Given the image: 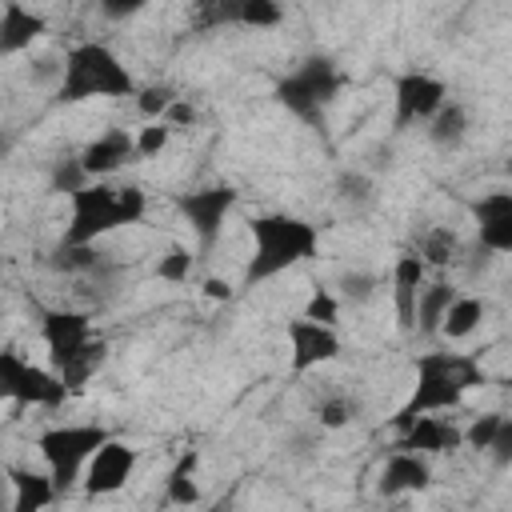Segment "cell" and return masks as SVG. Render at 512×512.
<instances>
[{"instance_id": "cell-1", "label": "cell", "mask_w": 512, "mask_h": 512, "mask_svg": "<svg viewBox=\"0 0 512 512\" xmlns=\"http://www.w3.org/2000/svg\"><path fill=\"white\" fill-rule=\"evenodd\" d=\"M480 384H484V368L476 356H468V352H420L416 376H412V396L392 416V428L400 432L408 420H416L424 412L460 408V400Z\"/></svg>"}, {"instance_id": "cell-2", "label": "cell", "mask_w": 512, "mask_h": 512, "mask_svg": "<svg viewBox=\"0 0 512 512\" xmlns=\"http://www.w3.org/2000/svg\"><path fill=\"white\" fill-rule=\"evenodd\" d=\"M252 232V260L244 268V288H256L280 272H288L300 260H312L320 248V232L316 224L288 216V212H264L248 220Z\"/></svg>"}, {"instance_id": "cell-3", "label": "cell", "mask_w": 512, "mask_h": 512, "mask_svg": "<svg viewBox=\"0 0 512 512\" xmlns=\"http://www.w3.org/2000/svg\"><path fill=\"white\" fill-rule=\"evenodd\" d=\"M44 344L52 352V372L72 388H84L88 376L104 364V344L92 340V324L84 312H68V308H48L40 320Z\"/></svg>"}, {"instance_id": "cell-4", "label": "cell", "mask_w": 512, "mask_h": 512, "mask_svg": "<svg viewBox=\"0 0 512 512\" xmlns=\"http://www.w3.org/2000/svg\"><path fill=\"white\" fill-rule=\"evenodd\" d=\"M136 80L132 72L120 64V56L104 44H76L64 56L60 68V84H56V100L60 104H80V100H96V96H132Z\"/></svg>"}, {"instance_id": "cell-5", "label": "cell", "mask_w": 512, "mask_h": 512, "mask_svg": "<svg viewBox=\"0 0 512 512\" xmlns=\"http://www.w3.org/2000/svg\"><path fill=\"white\" fill-rule=\"evenodd\" d=\"M344 76L328 56H308L300 68H292L280 84H276V100L280 108H288L296 120L304 124H324V108L336 100Z\"/></svg>"}, {"instance_id": "cell-6", "label": "cell", "mask_w": 512, "mask_h": 512, "mask_svg": "<svg viewBox=\"0 0 512 512\" xmlns=\"http://www.w3.org/2000/svg\"><path fill=\"white\" fill-rule=\"evenodd\" d=\"M104 440H108V428H100V424H60V428L40 432L36 448H40V456L48 464V476H52L56 492H68L80 480L88 456Z\"/></svg>"}, {"instance_id": "cell-7", "label": "cell", "mask_w": 512, "mask_h": 512, "mask_svg": "<svg viewBox=\"0 0 512 512\" xmlns=\"http://www.w3.org/2000/svg\"><path fill=\"white\" fill-rule=\"evenodd\" d=\"M72 212H68V228H64V240L68 244H96L100 236L124 228V216H120V204H116V188L108 184H84L68 196Z\"/></svg>"}, {"instance_id": "cell-8", "label": "cell", "mask_w": 512, "mask_h": 512, "mask_svg": "<svg viewBox=\"0 0 512 512\" xmlns=\"http://www.w3.org/2000/svg\"><path fill=\"white\" fill-rule=\"evenodd\" d=\"M0 388L8 400L16 404H36V408H60L64 396H68V384L48 372V368H36L28 364L20 352L12 348H0Z\"/></svg>"}, {"instance_id": "cell-9", "label": "cell", "mask_w": 512, "mask_h": 512, "mask_svg": "<svg viewBox=\"0 0 512 512\" xmlns=\"http://www.w3.org/2000/svg\"><path fill=\"white\" fill-rule=\"evenodd\" d=\"M240 192L232 184H208V188H192V192H180L176 196V212L188 220V228L196 232L200 248H212L224 232V220L228 212L236 208Z\"/></svg>"}, {"instance_id": "cell-10", "label": "cell", "mask_w": 512, "mask_h": 512, "mask_svg": "<svg viewBox=\"0 0 512 512\" xmlns=\"http://www.w3.org/2000/svg\"><path fill=\"white\" fill-rule=\"evenodd\" d=\"M444 100H448V88L436 76H428V72H404L396 80V116H392L396 132L412 128V124H424Z\"/></svg>"}, {"instance_id": "cell-11", "label": "cell", "mask_w": 512, "mask_h": 512, "mask_svg": "<svg viewBox=\"0 0 512 512\" xmlns=\"http://www.w3.org/2000/svg\"><path fill=\"white\" fill-rule=\"evenodd\" d=\"M132 468H136V448L108 436V440L88 456V464H84V492H88V496H108V492H116V488L128 484Z\"/></svg>"}, {"instance_id": "cell-12", "label": "cell", "mask_w": 512, "mask_h": 512, "mask_svg": "<svg viewBox=\"0 0 512 512\" xmlns=\"http://www.w3.org/2000/svg\"><path fill=\"white\" fill-rule=\"evenodd\" d=\"M288 348H292V372H312L328 360L340 356V336L332 332V324H320V320H292L288 324Z\"/></svg>"}, {"instance_id": "cell-13", "label": "cell", "mask_w": 512, "mask_h": 512, "mask_svg": "<svg viewBox=\"0 0 512 512\" xmlns=\"http://www.w3.org/2000/svg\"><path fill=\"white\" fill-rule=\"evenodd\" d=\"M460 444H464V432H460L452 420L432 416V412H424V416L408 420V424L400 428V440H396V448H404V452H420V456L456 452Z\"/></svg>"}, {"instance_id": "cell-14", "label": "cell", "mask_w": 512, "mask_h": 512, "mask_svg": "<svg viewBox=\"0 0 512 512\" xmlns=\"http://www.w3.org/2000/svg\"><path fill=\"white\" fill-rule=\"evenodd\" d=\"M136 160V136H128L124 128H108L104 136H96L84 152H80V164L88 172V180H100V176H112L116 168L132 164Z\"/></svg>"}, {"instance_id": "cell-15", "label": "cell", "mask_w": 512, "mask_h": 512, "mask_svg": "<svg viewBox=\"0 0 512 512\" xmlns=\"http://www.w3.org/2000/svg\"><path fill=\"white\" fill-rule=\"evenodd\" d=\"M424 288V260L416 252H404L392 268V304H396V328L412 332L416 324V296Z\"/></svg>"}, {"instance_id": "cell-16", "label": "cell", "mask_w": 512, "mask_h": 512, "mask_svg": "<svg viewBox=\"0 0 512 512\" xmlns=\"http://www.w3.org/2000/svg\"><path fill=\"white\" fill-rule=\"evenodd\" d=\"M48 28V20L32 8H24L20 0H8L0 8V56H16L24 48H32V40H40Z\"/></svg>"}, {"instance_id": "cell-17", "label": "cell", "mask_w": 512, "mask_h": 512, "mask_svg": "<svg viewBox=\"0 0 512 512\" xmlns=\"http://www.w3.org/2000/svg\"><path fill=\"white\" fill-rule=\"evenodd\" d=\"M432 484V468L420 452H404L396 448L384 464V476H380V492L384 496H400V492H424Z\"/></svg>"}, {"instance_id": "cell-18", "label": "cell", "mask_w": 512, "mask_h": 512, "mask_svg": "<svg viewBox=\"0 0 512 512\" xmlns=\"http://www.w3.org/2000/svg\"><path fill=\"white\" fill-rule=\"evenodd\" d=\"M8 484L16 488V496H12L16 512H36V508H48L56 500L52 476H40V472H28V468H8Z\"/></svg>"}, {"instance_id": "cell-19", "label": "cell", "mask_w": 512, "mask_h": 512, "mask_svg": "<svg viewBox=\"0 0 512 512\" xmlns=\"http://www.w3.org/2000/svg\"><path fill=\"white\" fill-rule=\"evenodd\" d=\"M464 136H468V112H464V104L444 100V104L428 116V140H432L436 148L452 152V148L464 144Z\"/></svg>"}, {"instance_id": "cell-20", "label": "cell", "mask_w": 512, "mask_h": 512, "mask_svg": "<svg viewBox=\"0 0 512 512\" xmlns=\"http://www.w3.org/2000/svg\"><path fill=\"white\" fill-rule=\"evenodd\" d=\"M488 316V304L480 296H452V304L444 308V320H440V332L448 340H464L472 336Z\"/></svg>"}, {"instance_id": "cell-21", "label": "cell", "mask_w": 512, "mask_h": 512, "mask_svg": "<svg viewBox=\"0 0 512 512\" xmlns=\"http://www.w3.org/2000/svg\"><path fill=\"white\" fill-rule=\"evenodd\" d=\"M452 296H456V288L444 284V280L424 284L420 296H416V324L412 328H420L424 336H436L440 332V320H444V308L452 304Z\"/></svg>"}, {"instance_id": "cell-22", "label": "cell", "mask_w": 512, "mask_h": 512, "mask_svg": "<svg viewBox=\"0 0 512 512\" xmlns=\"http://www.w3.org/2000/svg\"><path fill=\"white\" fill-rule=\"evenodd\" d=\"M196 468H200V456H196L192 448H188V452H180L176 468H172V472H168V480H164V500H168V504H196V500H200Z\"/></svg>"}, {"instance_id": "cell-23", "label": "cell", "mask_w": 512, "mask_h": 512, "mask_svg": "<svg viewBox=\"0 0 512 512\" xmlns=\"http://www.w3.org/2000/svg\"><path fill=\"white\" fill-rule=\"evenodd\" d=\"M232 4V24L244 28H276L284 20L280 0H228Z\"/></svg>"}, {"instance_id": "cell-24", "label": "cell", "mask_w": 512, "mask_h": 512, "mask_svg": "<svg viewBox=\"0 0 512 512\" xmlns=\"http://www.w3.org/2000/svg\"><path fill=\"white\" fill-rule=\"evenodd\" d=\"M456 252H460L456 232H452V228H432V232H428V240H424V248H420V260H424V264L444 268V264H452V260H456Z\"/></svg>"}, {"instance_id": "cell-25", "label": "cell", "mask_w": 512, "mask_h": 512, "mask_svg": "<svg viewBox=\"0 0 512 512\" xmlns=\"http://www.w3.org/2000/svg\"><path fill=\"white\" fill-rule=\"evenodd\" d=\"M52 264L56 268H64V272H92L96 264H100V252L92 248V244H60L56 252H52Z\"/></svg>"}, {"instance_id": "cell-26", "label": "cell", "mask_w": 512, "mask_h": 512, "mask_svg": "<svg viewBox=\"0 0 512 512\" xmlns=\"http://www.w3.org/2000/svg\"><path fill=\"white\" fill-rule=\"evenodd\" d=\"M232 24V4L228 0H196L192 4V28L208 32V28H224Z\"/></svg>"}, {"instance_id": "cell-27", "label": "cell", "mask_w": 512, "mask_h": 512, "mask_svg": "<svg viewBox=\"0 0 512 512\" xmlns=\"http://www.w3.org/2000/svg\"><path fill=\"white\" fill-rule=\"evenodd\" d=\"M500 424H504V412H484V416H476V420L464 428V444L476 448V452H488V444H492V436L500 432Z\"/></svg>"}, {"instance_id": "cell-28", "label": "cell", "mask_w": 512, "mask_h": 512, "mask_svg": "<svg viewBox=\"0 0 512 512\" xmlns=\"http://www.w3.org/2000/svg\"><path fill=\"white\" fill-rule=\"evenodd\" d=\"M480 244L488 252H512V216L480 220Z\"/></svg>"}, {"instance_id": "cell-29", "label": "cell", "mask_w": 512, "mask_h": 512, "mask_svg": "<svg viewBox=\"0 0 512 512\" xmlns=\"http://www.w3.org/2000/svg\"><path fill=\"white\" fill-rule=\"evenodd\" d=\"M176 100V88L172 84H148V88H140V96H136V108L148 116V120H160L164 116V108Z\"/></svg>"}, {"instance_id": "cell-30", "label": "cell", "mask_w": 512, "mask_h": 512, "mask_svg": "<svg viewBox=\"0 0 512 512\" xmlns=\"http://www.w3.org/2000/svg\"><path fill=\"white\" fill-rule=\"evenodd\" d=\"M188 272H192V252L184 244H172L168 256H160V264H156V276L160 280H172V284L188 280Z\"/></svg>"}, {"instance_id": "cell-31", "label": "cell", "mask_w": 512, "mask_h": 512, "mask_svg": "<svg viewBox=\"0 0 512 512\" xmlns=\"http://www.w3.org/2000/svg\"><path fill=\"white\" fill-rule=\"evenodd\" d=\"M84 184H88V172H84L80 156H76V160H60V164H56V172H52V192L72 196V192H76V188H84Z\"/></svg>"}, {"instance_id": "cell-32", "label": "cell", "mask_w": 512, "mask_h": 512, "mask_svg": "<svg viewBox=\"0 0 512 512\" xmlns=\"http://www.w3.org/2000/svg\"><path fill=\"white\" fill-rule=\"evenodd\" d=\"M168 136H172V124H164V120L144 124V128L136 132V156H156V152H164Z\"/></svg>"}, {"instance_id": "cell-33", "label": "cell", "mask_w": 512, "mask_h": 512, "mask_svg": "<svg viewBox=\"0 0 512 512\" xmlns=\"http://www.w3.org/2000/svg\"><path fill=\"white\" fill-rule=\"evenodd\" d=\"M304 316H308V320H320V324H336L340 300H336L328 288H316V292L308 296V304H304Z\"/></svg>"}, {"instance_id": "cell-34", "label": "cell", "mask_w": 512, "mask_h": 512, "mask_svg": "<svg viewBox=\"0 0 512 512\" xmlns=\"http://www.w3.org/2000/svg\"><path fill=\"white\" fill-rule=\"evenodd\" d=\"M316 416H320V424H324V428H344V424L356 416V404H352V400H344V396H328V400H320Z\"/></svg>"}, {"instance_id": "cell-35", "label": "cell", "mask_w": 512, "mask_h": 512, "mask_svg": "<svg viewBox=\"0 0 512 512\" xmlns=\"http://www.w3.org/2000/svg\"><path fill=\"white\" fill-rule=\"evenodd\" d=\"M116 204H120V216H124V224H140V220H144V208H148V200H144V188H136V184H128V188H116Z\"/></svg>"}, {"instance_id": "cell-36", "label": "cell", "mask_w": 512, "mask_h": 512, "mask_svg": "<svg viewBox=\"0 0 512 512\" xmlns=\"http://www.w3.org/2000/svg\"><path fill=\"white\" fill-rule=\"evenodd\" d=\"M476 220H492V216H512V192H488L472 204Z\"/></svg>"}, {"instance_id": "cell-37", "label": "cell", "mask_w": 512, "mask_h": 512, "mask_svg": "<svg viewBox=\"0 0 512 512\" xmlns=\"http://www.w3.org/2000/svg\"><path fill=\"white\" fill-rule=\"evenodd\" d=\"M340 288H344L348 300L364 304V300L372 296V288H376V276H368V272H348V276H340Z\"/></svg>"}, {"instance_id": "cell-38", "label": "cell", "mask_w": 512, "mask_h": 512, "mask_svg": "<svg viewBox=\"0 0 512 512\" xmlns=\"http://www.w3.org/2000/svg\"><path fill=\"white\" fill-rule=\"evenodd\" d=\"M488 452L496 456V464H500V468H504V464L512 460V420H508V416H504V424H500V432L492 436V444H488Z\"/></svg>"}, {"instance_id": "cell-39", "label": "cell", "mask_w": 512, "mask_h": 512, "mask_svg": "<svg viewBox=\"0 0 512 512\" xmlns=\"http://www.w3.org/2000/svg\"><path fill=\"white\" fill-rule=\"evenodd\" d=\"M100 4V12L108 16V20H128V16H136L148 0H96Z\"/></svg>"}, {"instance_id": "cell-40", "label": "cell", "mask_w": 512, "mask_h": 512, "mask_svg": "<svg viewBox=\"0 0 512 512\" xmlns=\"http://www.w3.org/2000/svg\"><path fill=\"white\" fill-rule=\"evenodd\" d=\"M160 120H164V124H196V108H192V104H184V100L176 96V100L164 108V116H160Z\"/></svg>"}, {"instance_id": "cell-41", "label": "cell", "mask_w": 512, "mask_h": 512, "mask_svg": "<svg viewBox=\"0 0 512 512\" xmlns=\"http://www.w3.org/2000/svg\"><path fill=\"white\" fill-rule=\"evenodd\" d=\"M204 296L208 300H232V284L220 280V276H212V280H204Z\"/></svg>"}, {"instance_id": "cell-42", "label": "cell", "mask_w": 512, "mask_h": 512, "mask_svg": "<svg viewBox=\"0 0 512 512\" xmlns=\"http://www.w3.org/2000/svg\"><path fill=\"white\" fill-rule=\"evenodd\" d=\"M0 400H8V396H4V388H0Z\"/></svg>"}, {"instance_id": "cell-43", "label": "cell", "mask_w": 512, "mask_h": 512, "mask_svg": "<svg viewBox=\"0 0 512 512\" xmlns=\"http://www.w3.org/2000/svg\"><path fill=\"white\" fill-rule=\"evenodd\" d=\"M64 4H68V0H64Z\"/></svg>"}]
</instances>
